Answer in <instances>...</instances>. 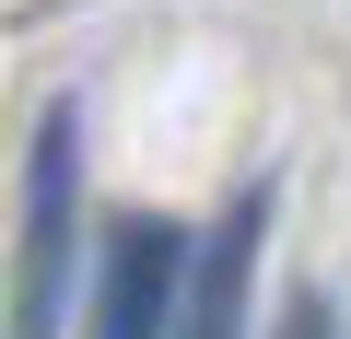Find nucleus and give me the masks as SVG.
<instances>
[{
    "label": "nucleus",
    "instance_id": "1",
    "mask_svg": "<svg viewBox=\"0 0 351 339\" xmlns=\"http://www.w3.org/2000/svg\"><path fill=\"white\" fill-rule=\"evenodd\" d=\"M82 292V105H47L24 152V246H12V327L59 339Z\"/></svg>",
    "mask_w": 351,
    "mask_h": 339
},
{
    "label": "nucleus",
    "instance_id": "2",
    "mask_svg": "<svg viewBox=\"0 0 351 339\" xmlns=\"http://www.w3.org/2000/svg\"><path fill=\"white\" fill-rule=\"evenodd\" d=\"M188 234L176 223H117L106 234V269H94V327L82 339H176V304H188Z\"/></svg>",
    "mask_w": 351,
    "mask_h": 339
},
{
    "label": "nucleus",
    "instance_id": "3",
    "mask_svg": "<svg viewBox=\"0 0 351 339\" xmlns=\"http://www.w3.org/2000/svg\"><path fill=\"white\" fill-rule=\"evenodd\" d=\"M258 234H269V188H246L223 211V234L188 258V339H246V292H258Z\"/></svg>",
    "mask_w": 351,
    "mask_h": 339
},
{
    "label": "nucleus",
    "instance_id": "4",
    "mask_svg": "<svg viewBox=\"0 0 351 339\" xmlns=\"http://www.w3.org/2000/svg\"><path fill=\"white\" fill-rule=\"evenodd\" d=\"M281 339H339V304H328V292H304V304L281 316Z\"/></svg>",
    "mask_w": 351,
    "mask_h": 339
}]
</instances>
